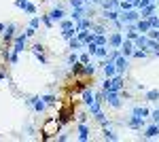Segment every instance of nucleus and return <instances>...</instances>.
<instances>
[{
	"label": "nucleus",
	"mask_w": 159,
	"mask_h": 142,
	"mask_svg": "<svg viewBox=\"0 0 159 142\" xmlns=\"http://www.w3.org/2000/svg\"><path fill=\"white\" fill-rule=\"evenodd\" d=\"M121 21L123 24H136L138 19H140V13L136 11V9H129V11H121Z\"/></svg>",
	"instance_id": "f257e3e1"
},
{
	"label": "nucleus",
	"mask_w": 159,
	"mask_h": 142,
	"mask_svg": "<svg viewBox=\"0 0 159 142\" xmlns=\"http://www.w3.org/2000/svg\"><path fill=\"white\" fill-rule=\"evenodd\" d=\"M25 104H28V106H32L36 112H45V106H47L43 98H28V100H25Z\"/></svg>",
	"instance_id": "f03ea898"
},
{
	"label": "nucleus",
	"mask_w": 159,
	"mask_h": 142,
	"mask_svg": "<svg viewBox=\"0 0 159 142\" xmlns=\"http://www.w3.org/2000/svg\"><path fill=\"white\" fill-rule=\"evenodd\" d=\"M106 94V104L112 108H121V100H119V91H104Z\"/></svg>",
	"instance_id": "7ed1b4c3"
},
{
	"label": "nucleus",
	"mask_w": 159,
	"mask_h": 142,
	"mask_svg": "<svg viewBox=\"0 0 159 142\" xmlns=\"http://www.w3.org/2000/svg\"><path fill=\"white\" fill-rule=\"evenodd\" d=\"M119 51H121V55H125V57H129V55L134 53V40L125 38V40L121 43V47H119Z\"/></svg>",
	"instance_id": "20e7f679"
},
{
	"label": "nucleus",
	"mask_w": 159,
	"mask_h": 142,
	"mask_svg": "<svg viewBox=\"0 0 159 142\" xmlns=\"http://www.w3.org/2000/svg\"><path fill=\"white\" fill-rule=\"evenodd\" d=\"M127 127H132V130H142V127H144V119L132 115V117L127 119Z\"/></svg>",
	"instance_id": "39448f33"
},
{
	"label": "nucleus",
	"mask_w": 159,
	"mask_h": 142,
	"mask_svg": "<svg viewBox=\"0 0 159 142\" xmlns=\"http://www.w3.org/2000/svg\"><path fill=\"white\" fill-rule=\"evenodd\" d=\"M121 43H123V34H121V32H112V34L108 36V45L112 49H119V47H121Z\"/></svg>",
	"instance_id": "423d86ee"
},
{
	"label": "nucleus",
	"mask_w": 159,
	"mask_h": 142,
	"mask_svg": "<svg viewBox=\"0 0 159 142\" xmlns=\"http://www.w3.org/2000/svg\"><path fill=\"white\" fill-rule=\"evenodd\" d=\"M15 7H17V9H24V11L30 13V15L36 13V7H34L32 2H25V0H15Z\"/></svg>",
	"instance_id": "0eeeda50"
},
{
	"label": "nucleus",
	"mask_w": 159,
	"mask_h": 142,
	"mask_svg": "<svg viewBox=\"0 0 159 142\" xmlns=\"http://www.w3.org/2000/svg\"><path fill=\"white\" fill-rule=\"evenodd\" d=\"M32 53L36 55V59L40 62V64H47V57H45V47H43L40 43H36V45L32 47Z\"/></svg>",
	"instance_id": "6e6552de"
},
{
	"label": "nucleus",
	"mask_w": 159,
	"mask_h": 142,
	"mask_svg": "<svg viewBox=\"0 0 159 142\" xmlns=\"http://www.w3.org/2000/svg\"><path fill=\"white\" fill-rule=\"evenodd\" d=\"M102 68H104V74H106L108 79H112V76L117 74V66H115V62H110V59H106V62L102 64Z\"/></svg>",
	"instance_id": "1a4fd4ad"
},
{
	"label": "nucleus",
	"mask_w": 159,
	"mask_h": 142,
	"mask_svg": "<svg viewBox=\"0 0 159 142\" xmlns=\"http://www.w3.org/2000/svg\"><path fill=\"white\" fill-rule=\"evenodd\" d=\"M115 66H117V74H123V72L127 70V57L119 55V57L115 59Z\"/></svg>",
	"instance_id": "9d476101"
},
{
	"label": "nucleus",
	"mask_w": 159,
	"mask_h": 142,
	"mask_svg": "<svg viewBox=\"0 0 159 142\" xmlns=\"http://www.w3.org/2000/svg\"><path fill=\"white\" fill-rule=\"evenodd\" d=\"M2 36H4V43L15 40V24H9V25H7V28H4V32H2Z\"/></svg>",
	"instance_id": "9b49d317"
},
{
	"label": "nucleus",
	"mask_w": 159,
	"mask_h": 142,
	"mask_svg": "<svg viewBox=\"0 0 159 142\" xmlns=\"http://www.w3.org/2000/svg\"><path fill=\"white\" fill-rule=\"evenodd\" d=\"M142 136L144 138H157L159 136V123H153L151 127H147V130L142 131Z\"/></svg>",
	"instance_id": "f8f14e48"
},
{
	"label": "nucleus",
	"mask_w": 159,
	"mask_h": 142,
	"mask_svg": "<svg viewBox=\"0 0 159 142\" xmlns=\"http://www.w3.org/2000/svg\"><path fill=\"white\" fill-rule=\"evenodd\" d=\"M136 30H138L140 34H147L148 30H151V24H148V19H142V17H140V19L136 21Z\"/></svg>",
	"instance_id": "ddd939ff"
},
{
	"label": "nucleus",
	"mask_w": 159,
	"mask_h": 142,
	"mask_svg": "<svg viewBox=\"0 0 159 142\" xmlns=\"http://www.w3.org/2000/svg\"><path fill=\"white\" fill-rule=\"evenodd\" d=\"M79 140H81V142L89 140V127H87L83 121H81V125H79Z\"/></svg>",
	"instance_id": "4468645a"
},
{
	"label": "nucleus",
	"mask_w": 159,
	"mask_h": 142,
	"mask_svg": "<svg viewBox=\"0 0 159 142\" xmlns=\"http://www.w3.org/2000/svg\"><path fill=\"white\" fill-rule=\"evenodd\" d=\"M119 15H121V13L117 11V9H110V11H104V19L115 24V21H119Z\"/></svg>",
	"instance_id": "2eb2a0df"
},
{
	"label": "nucleus",
	"mask_w": 159,
	"mask_h": 142,
	"mask_svg": "<svg viewBox=\"0 0 159 142\" xmlns=\"http://www.w3.org/2000/svg\"><path fill=\"white\" fill-rule=\"evenodd\" d=\"M93 28V21L89 17H83L81 21H76V30H91Z\"/></svg>",
	"instance_id": "dca6fc26"
},
{
	"label": "nucleus",
	"mask_w": 159,
	"mask_h": 142,
	"mask_svg": "<svg viewBox=\"0 0 159 142\" xmlns=\"http://www.w3.org/2000/svg\"><path fill=\"white\" fill-rule=\"evenodd\" d=\"M147 40H148V36L147 34H138L134 38V47H138V49H147Z\"/></svg>",
	"instance_id": "f3484780"
},
{
	"label": "nucleus",
	"mask_w": 159,
	"mask_h": 142,
	"mask_svg": "<svg viewBox=\"0 0 159 142\" xmlns=\"http://www.w3.org/2000/svg\"><path fill=\"white\" fill-rule=\"evenodd\" d=\"M64 15H66V13H64V9H61V7H55V9L49 13V17L53 19V21H61V19H64Z\"/></svg>",
	"instance_id": "a211bd4d"
},
{
	"label": "nucleus",
	"mask_w": 159,
	"mask_h": 142,
	"mask_svg": "<svg viewBox=\"0 0 159 142\" xmlns=\"http://www.w3.org/2000/svg\"><path fill=\"white\" fill-rule=\"evenodd\" d=\"M153 15H155V2H153V4H148L147 9H142V11H140V17H142V19H148V17H153Z\"/></svg>",
	"instance_id": "6ab92c4d"
},
{
	"label": "nucleus",
	"mask_w": 159,
	"mask_h": 142,
	"mask_svg": "<svg viewBox=\"0 0 159 142\" xmlns=\"http://www.w3.org/2000/svg\"><path fill=\"white\" fill-rule=\"evenodd\" d=\"M132 115H136V117H142V119H147L148 115H151V110L144 106H136L134 110H132Z\"/></svg>",
	"instance_id": "aec40b11"
},
{
	"label": "nucleus",
	"mask_w": 159,
	"mask_h": 142,
	"mask_svg": "<svg viewBox=\"0 0 159 142\" xmlns=\"http://www.w3.org/2000/svg\"><path fill=\"white\" fill-rule=\"evenodd\" d=\"M85 15H87V11L81 7V9H72V15H70V17H72V21H81Z\"/></svg>",
	"instance_id": "412c9836"
},
{
	"label": "nucleus",
	"mask_w": 159,
	"mask_h": 142,
	"mask_svg": "<svg viewBox=\"0 0 159 142\" xmlns=\"http://www.w3.org/2000/svg\"><path fill=\"white\" fill-rule=\"evenodd\" d=\"M119 2H121V0H104V2H102V9H104V11L117 9V7H119Z\"/></svg>",
	"instance_id": "4be33fe9"
},
{
	"label": "nucleus",
	"mask_w": 159,
	"mask_h": 142,
	"mask_svg": "<svg viewBox=\"0 0 159 142\" xmlns=\"http://www.w3.org/2000/svg\"><path fill=\"white\" fill-rule=\"evenodd\" d=\"M112 85H115L117 91H121L123 89V74H115V76H112Z\"/></svg>",
	"instance_id": "5701e85b"
},
{
	"label": "nucleus",
	"mask_w": 159,
	"mask_h": 142,
	"mask_svg": "<svg viewBox=\"0 0 159 142\" xmlns=\"http://www.w3.org/2000/svg\"><path fill=\"white\" fill-rule=\"evenodd\" d=\"M83 102H85V106H91V104L96 102V94H91V91H85V94H83Z\"/></svg>",
	"instance_id": "b1692460"
},
{
	"label": "nucleus",
	"mask_w": 159,
	"mask_h": 142,
	"mask_svg": "<svg viewBox=\"0 0 159 142\" xmlns=\"http://www.w3.org/2000/svg\"><path fill=\"white\" fill-rule=\"evenodd\" d=\"M68 47L72 49V51H79V49L83 47V40H79V38H70V40H68Z\"/></svg>",
	"instance_id": "393cba45"
},
{
	"label": "nucleus",
	"mask_w": 159,
	"mask_h": 142,
	"mask_svg": "<svg viewBox=\"0 0 159 142\" xmlns=\"http://www.w3.org/2000/svg\"><path fill=\"white\" fill-rule=\"evenodd\" d=\"M144 98H147L148 102H157V100H159V89H151V91H147Z\"/></svg>",
	"instance_id": "a878e982"
},
{
	"label": "nucleus",
	"mask_w": 159,
	"mask_h": 142,
	"mask_svg": "<svg viewBox=\"0 0 159 142\" xmlns=\"http://www.w3.org/2000/svg\"><path fill=\"white\" fill-rule=\"evenodd\" d=\"M96 55H98L100 59H106V57H108V45H104V47H98Z\"/></svg>",
	"instance_id": "bb28decb"
},
{
	"label": "nucleus",
	"mask_w": 159,
	"mask_h": 142,
	"mask_svg": "<svg viewBox=\"0 0 159 142\" xmlns=\"http://www.w3.org/2000/svg\"><path fill=\"white\" fill-rule=\"evenodd\" d=\"M60 28H61V30H70V28H76V25H74L72 19H61V21H60Z\"/></svg>",
	"instance_id": "cd10ccee"
},
{
	"label": "nucleus",
	"mask_w": 159,
	"mask_h": 142,
	"mask_svg": "<svg viewBox=\"0 0 159 142\" xmlns=\"http://www.w3.org/2000/svg\"><path fill=\"white\" fill-rule=\"evenodd\" d=\"M102 89H104V91H117L115 85H112V79H108V76H106V81H104V85H102Z\"/></svg>",
	"instance_id": "c85d7f7f"
},
{
	"label": "nucleus",
	"mask_w": 159,
	"mask_h": 142,
	"mask_svg": "<svg viewBox=\"0 0 159 142\" xmlns=\"http://www.w3.org/2000/svg\"><path fill=\"white\" fill-rule=\"evenodd\" d=\"M136 59H144V57H148V53L144 51V49H134V53H132Z\"/></svg>",
	"instance_id": "c756f323"
},
{
	"label": "nucleus",
	"mask_w": 159,
	"mask_h": 142,
	"mask_svg": "<svg viewBox=\"0 0 159 142\" xmlns=\"http://www.w3.org/2000/svg\"><path fill=\"white\" fill-rule=\"evenodd\" d=\"M74 34H76V28H70V30H61V36H64V38H68V40H70V38H74Z\"/></svg>",
	"instance_id": "7c9ffc66"
},
{
	"label": "nucleus",
	"mask_w": 159,
	"mask_h": 142,
	"mask_svg": "<svg viewBox=\"0 0 159 142\" xmlns=\"http://www.w3.org/2000/svg\"><path fill=\"white\" fill-rule=\"evenodd\" d=\"M104 138H106V140H119V138H117V134H112V131L108 130V127H104Z\"/></svg>",
	"instance_id": "2f4dec72"
},
{
	"label": "nucleus",
	"mask_w": 159,
	"mask_h": 142,
	"mask_svg": "<svg viewBox=\"0 0 159 142\" xmlns=\"http://www.w3.org/2000/svg\"><path fill=\"white\" fill-rule=\"evenodd\" d=\"M93 72H96V66H91V64H85V66H83V74H87V76H91Z\"/></svg>",
	"instance_id": "473e14b6"
},
{
	"label": "nucleus",
	"mask_w": 159,
	"mask_h": 142,
	"mask_svg": "<svg viewBox=\"0 0 159 142\" xmlns=\"http://www.w3.org/2000/svg\"><path fill=\"white\" fill-rule=\"evenodd\" d=\"M147 36H148V38H153V40H159V30H157V28H151V30L147 32Z\"/></svg>",
	"instance_id": "72a5a7b5"
},
{
	"label": "nucleus",
	"mask_w": 159,
	"mask_h": 142,
	"mask_svg": "<svg viewBox=\"0 0 159 142\" xmlns=\"http://www.w3.org/2000/svg\"><path fill=\"white\" fill-rule=\"evenodd\" d=\"M40 21H43V24L47 25V28H51V25L55 24V21H53V19H51L49 15H40Z\"/></svg>",
	"instance_id": "f704fd0d"
},
{
	"label": "nucleus",
	"mask_w": 159,
	"mask_h": 142,
	"mask_svg": "<svg viewBox=\"0 0 159 142\" xmlns=\"http://www.w3.org/2000/svg\"><path fill=\"white\" fill-rule=\"evenodd\" d=\"M91 30H93V34H104V36H106V28H104V25H96V24H93Z\"/></svg>",
	"instance_id": "c9c22d12"
},
{
	"label": "nucleus",
	"mask_w": 159,
	"mask_h": 142,
	"mask_svg": "<svg viewBox=\"0 0 159 142\" xmlns=\"http://www.w3.org/2000/svg\"><path fill=\"white\" fill-rule=\"evenodd\" d=\"M87 51H89L91 55H96V51H98V45H96L93 40H91V43H87Z\"/></svg>",
	"instance_id": "e433bc0d"
},
{
	"label": "nucleus",
	"mask_w": 159,
	"mask_h": 142,
	"mask_svg": "<svg viewBox=\"0 0 159 142\" xmlns=\"http://www.w3.org/2000/svg\"><path fill=\"white\" fill-rule=\"evenodd\" d=\"M43 100H45V104H55V102H57V98H55V95H43Z\"/></svg>",
	"instance_id": "4c0bfd02"
},
{
	"label": "nucleus",
	"mask_w": 159,
	"mask_h": 142,
	"mask_svg": "<svg viewBox=\"0 0 159 142\" xmlns=\"http://www.w3.org/2000/svg\"><path fill=\"white\" fill-rule=\"evenodd\" d=\"M74 62H79V55H76V51H72V53L68 55V64H70V66H72Z\"/></svg>",
	"instance_id": "58836bf2"
},
{
	"label": "nucleus",
	"mask_w": 159,
	"mask_h": 142,
	"mask_svg": "<svg viewBox=\"0 0 159 142\" xmlns=\"http://www.w3.org/2000/svg\"><path fill=\"white\" fill-rule=\"evenodd\" d=\"M68 2H70L72 9H81V7H83V0H68Z\"/></svg>",
	"instance_id": "ea45409f"
},
{
	"label": "nucleus",
	"mask_w": 159,
	"mask_h": 142,
	"mask_svg": "<svg viewBox=\"0 0 159 142\" xmlns=\"http://www.w3.org/2000/svg\"><path fill=\"white\" fill-rule=\"evenodd\" d=\"M25 36H28V38H30V36H34L36 34V28H32V25H28V28H25V32H24Z\"/></svg>",
	"instance_id": "a19ab883"
},
{
	"label": "nucleus",
	"mask_w": 159,
	"mask_h": 142,
	"mask_svg": "<svg viewBox=\"0 0 159 142\" xmlns=\"http://www.w3.org/2000/svg\"><path fill=\"white\" fill-rule=\"evenodd\" d=\"M30 25H32V28H38V25H40V17H32V19H30Z\"/></svg>",
	"instance_id": "79ce46f5"
},
{
	"label": "nucleus",
	"mask_w": 159,
	"mask_h": 142,
	"mask_svg": "<svg viewBox=\"0 0 159 142\" xmlns=\"http://www.w3.org/2000/svg\"><path fill=\"white\" fill-rule=\"evenodd\" d=\"M151 115H153V123H159V110H153Z\"/></svg>",
	"instance_id": "37998d69"
},
{
	"label": "nucleus",
	"mask_w": 159,
	"mask_h": 142,
	"mask_svg": "<svg viewBox=\"0 0 159 142\" xmlns=\"http://www.w3.org/2000/svg\"><path fill=\"white\" fill-rule=\"evenodd\" d=\"M57 140H60V142H66V140H68V136H66V134H61V136H57Z\"/></svg>",
	"instance_id": "c03bdc74"
},
{
	"label": "nucleus",
	"mask_w": 159,
	"mask_h": 142,
	"mask_svg": "<svg viewBox=\"0 0 159 142\" xmlns=\"http://www.w3.org/2000/svg\"><path fill=\"white\" fill-rule=\"evenodd\" d=\"M79 59H81L83 64H89V57H87V55H81V57H79Z\"/></svg>",
	"instance_id": "a18cd8bd"
},
{
	"label": "nucleus",
	"mask_w": 159,
	"mask_h": 142,
	"mask_svg": "<svg viewBox=\"0 0 159 142\" xmlns=\"http://www.w3.org/2000/svg\"><path fill=\"white\" fill-rule=\"evenodd\" d=\"M4 28H7V25H4V24H0V32H4Z\"/></svg>",
	"instance_id": "49530a36"
},
{
	"label": "nucleus",
	"mask_w": 159,
	"mask_h": 142,
	"mask_svg": "<svg viewBox=\"0 0 159 142\" xmlns=\"http://www.w3.org/2000/svg\"><path fill=\"white\" fill-rule=\"evenodd\" d=\"M91 2H96V4H102V2H104V0H91Z\"/></svg>",
	"instance_id": "de8ad7c7"
},
{
	"label": "nucleus",
	"mask_w": 159,
	"mask_h": 142,
	"mask_svg": "<svg viewBox=\"0 0 159 142\" xmlns=\"http://www.w3.org/2000/svg\"><path fill=\"white\" fill-rule=\"evenodd\" d=\"M155 55H157V57H159V49H157V51H155Z\"/></svg>",
	"instance_id": "09e8293b"
},
{
	"label": "nucleus",
	"mask_w": 159,
	"mask_h": 142,
	"mask_svg": "<svg viewBox=\"0 0 159 142\" xmlns=\"http://www.w3.org/2000/svg\"><path fill=\"white\" fill-rule=\"evenodd\" d=\"M83 2H91V0H83Z\"/></svg>",
	"instance_id": "8fccbe9b"
},
{
	"label": "nucleus",
	"mask_w": 159,
	"mask_h": 142,
	"mask_svg": "<svg viewBox=\"0 0 159 142\" xmlns=\"http://www.w3.org/2000/svg\"><path fill=\"white\" fill-rule=\"evenodd\" d=\"M151 2H157V0H151Z\"/></svg>",
	"instance_id": "3c124183"
},
{
	"label": "nucleus",
	"mask_w": 159,
	"mask_h": 142,
	"mask_svg": "<svg viewBox=\"0 0 159 142\" xmlns=\"http://www.w3.org/2000/svg\"><path fill=\"white\" fill-rule=\"evenodd\" d=\"M25 2H28V0H25Z\"/></svg>",
	"instance_id": "603ef678"
}]
</instances>
